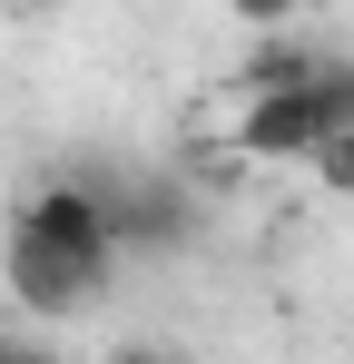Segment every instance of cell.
<instances>
[{"instance_id": "obj_2", "label": "cell", "mask_w": 354, "mask_h": 364, "mask_svg": "<svg viewBox=\"0 0 354 364\" xmlns=\"http://www.w3.org/2000/svg\"><path fill=\"white\" fill-rule=\"evenodd\" d=\"M109 197V227H118V256H177L197 237V207L177 178H99Z\"/></svg>"}, {"instance_id": "obj_9", "label": "cell", "mask_w": 354, "mask_h": 364, "mask_svg": "<svg viewBox=\"0 0 354 364\" xmlns=\"http://www.w3.org/2000/svg\"><path fill=\"white\" fill-rule=\"evenodd\" d=\"M0 364H59V355H40V345H0Z\"/></svg>"}, {"instance_id": "obj_1", "label": "cell", "mask_w": 354, "mask_h": 364, "mask_svg": "<svg viewBox=\"0 0 354 364\" xmlns=\"http://www.w3.org/2000/svg\"><path fill=\"white\" fill-rule=\"evenodd\" d=\"M10 237H40V246H59V256L109 266V276H118V227H109V197H99V178H40L30 197H20Z\"/></svg>"}, {"instance_id": "obj_3", "label": "cell", "mask_w": 354, "mask_h": 364, "mask_svg": "<svg viewBox=\"0 0 354 364\" xmlns=\"http://www.w3.org/2000/svg\"><path fill=\"white\" fill-rule=\"evenodd\" d=\"M0 276H10V296L30 315H69V305L109 296V266H79V256H59L40 237H0Z\"/></svg>"}, {"instance_id": "obj_4", "label": "cell", "mask_w": 354, "mask_h": 364, "mask_svg": "<svg viewBox=\"0 0 354 364\" xmlns=\"http://www.w3.org/2000/svg\"><path fill=\"white\" fill-rule=\"evenodd\" d=\"M325 148V128H315V109H305V89L295 99H246L227 128V158H256V168H276V158H315Z\"/></svg>"}, {"instance_id": "obj_8", "label": "cell", "mask_w": 354, "mask_h": 364, "mask_svg": "<svg viewBox=\"0 0 354 364\" xmlns=\"http://www.w3.org/2000/svg\"><path fill=\"white\" fill-rule=\"evenodd\" d=\"M109 364H187V355H168V345H118Z\"/></svg>"}, {"instance_id": "obj_5", "label": "cell", "mask_w": 354, "mask_h": 364, "mask_svg": "<svg viewBox=\"0 0 354 364\" xmlns=\"http://www.w3.org/2000/svg\"><path fill=\"white\" fill-rule=\"evenodd\" d=\"M315 60H325L315 40H295V30H266V40H256V50H246V60L227 69L236 109H246V99H295V89L315 79Z\"/></svg>"}, {"instance_id": "obj_7", "label": "cell", "mask_w": 354, "mask_h": 364, "mask_svg": "<svg viewBox=\"0 0 354 364\" xmlns=\"http://www.w3.org/2000/svg\"><path fill=\"white\" fill-rule=\"evenodd\" d=\"M305 168H315V178L335 187V197H354V138H325V148H315Z\"/></svg>"}, {"instance_id": "obj_6", "label": "cell", "mask_w": 354, "mask_h": 364, "mask_svg": "<svg viewBox=\"0 0 354 364\" xmlns=\"http://www.w3.org/2000/svg\"><path fill=\"white\" fill-rule=\"evenodd\" d=\"M305 109H315V128H325V138H354V60H315Z\"/></svg>"}]
</instances>
